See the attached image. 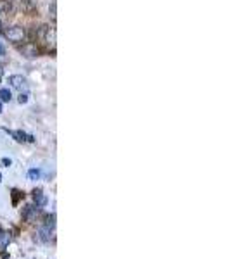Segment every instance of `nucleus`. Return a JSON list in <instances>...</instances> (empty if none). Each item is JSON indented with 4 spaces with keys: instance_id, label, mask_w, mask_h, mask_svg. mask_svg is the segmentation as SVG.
<instances>
[{
    "instance_id": "9",
    "label": "nucleus",
    "mask_w": 230,
    "mask_h": 259,
    "mask_svg": "<svg viewBox=\"0 0 230 259\" xmlns=\"http://www.w3.org/2000/svg\"><path fill=\"white\" fill-rule=\"evenodd\" d=\"M10 97H12V95H10V92H9L7 88H2V90H0V100H2V102H9Z\"/></svg>"
},
{
    "instance_id": "13",
    "label": "nucleus",
    "mask_w": 230,
    "mask_h": 259,
    "mask_svg": "<svg viewBox=\"0 0 230 259\" xmlns=\"http://www.w3.org/2000/svg\"><path fill=\"white\" fill-rule=\"evenodd\" d=\"M2 164L3 166H10V159H2Z\"/></svg>"
},
{
    "instance_id": "1",
    "label": "nucleus",
    "mask_w": 230,
    "mask_h": 259,
    "mask_svg": "<svg viewBox=\"0 0 230 259\" xmlns=\"http://www.w3.org/2000/svg\"><path fill=\"white\" fill-rule=\"evenodd\" d=\"M36 40L38 43L47 50H54L56 49V30L52 26H40L38 31H36Z\"/></svg>"
},
{
    "instance_id": "5",
    "label": "nucleus",
    "mask_w": 230,
    "mask_h": 259,
    "mask_svg": "<svg viewBox=\"0 0 230 259\" xmlns=\"http://www.w3.org/2000/svg\"><path fill=\"white\" fill-rule=\"evenodd\" d=\"M10 12H12L10 3L7 2V0H0V21L7 19V17L10 16Z\"/></svg>"
},
{
    "instance_id": "16",
    "label": "nucleus",
    "mask_w": 230,
    "mask_h": 259,
    "mask_svg": "<svg viewBox=\"0 0 230 259\" xmlns=\"http://www.w3.org/2000/svg\"><path fill=\"white\" fill-rule=\"evenodd\" d=\"M0 31H2V21H0Z\"/></svg>"
},
{
    "instance_id": "2",
    "label": "nucleus",
    "mask_w": 230,
    "mask_h": 259,
    "mask_svg": "<svg viewBox=\"0 0 230 259\" xmlns=\"http://www.w3.org/2000/svg\"><path fill=\"white\" fill-rule=\"evenodd\" d=\"M3 35H5L12 43H21L26 40V31H24V28H21V26H10L9 30L3 31Z\"/></svg>"
},
{
    "instance_id": "3",
    "label": "nucleus",
    "mask_w": 230,
    "mask_h": 259,
    "mask_svg": "<svg viewBox=\"0 0 230 259\" xmlns=\"http://www.w3.org/2000/svg\"><path fill=\"white\" fill-rule=\"evenodd\" d=\"M9 83H10V86H12V88L19 90V92H23V90H26V88H28V82H26V78H23V76H19V75L10 76V78H9Z\"/></svg>"
},
{
    "instance_id": "8",
    "label": "nucleus",
    "mask_w": 230,
    "mask_h": 259,
    "mask_svg": "<svg viewBox=\"0 0 230 259\" xmlns=\"http://www.w3.org/2000/svg\"><path fill=\"white\" fill-rule=\"evenodd\" d=\"M50 232H52L50 228L42 227L38 230V239L42 240V242H50Z\"/></svg>"
},
{
    "instance_id": "7",
    "label": "nucleus",
    "mask_w": 230,
    "mask_h": 259,
    "mask_svg": "<svg viewBox=\"0 0 230 259\" xmlns=\"http://www.w3.org/2000/svg\"><path fill=\"white\" fill-rule=\"evenodd\" d=\"M5 131H7V133L12 135V137L16 138L17 142H30V144L33 142L31 135H26V133H23V131H12V130H5Z\"/></svg>"
},
{
    "instance_id": "15",
    "label": "nucleus",
    "mask_w": 230,
    "mask_h": 259,
    "mask_svg": "<svg viewBox=\"0 0 230 259\" xmlns=\"http://www.w3.org/2000/svg\"><path fill=\"white\" fill-rule=\"evenodd\" d=\"M2 235H3V230H2V227H0V240H2Z\"/></svg>"
},
{
    "instance_id": "4",
    "label": "nucleus",
    "mask_w": 230,
    "mask_h": 259,
    "mask_svg": "<svg viewBox=\"0 0 230 259\" xmlns=\"http://www.w3.org/2000/svg\"><path fill=\"white\" fill-rule=\"evenodd\" d=\"M40 213V207L36 206H26L23 209V218L28 221V223H33V221H36V216H38Z\"/></svg>"
},
{
    "instance_id": "10",
    "label": "nucleus",
    "mask_w": 230,
    "mask_h": 259,
    "mask_svg": "<svg viewBox=\"0 0 230 259\" xmlns=\"http://www.w3.org/2000/svg\"><path fill=\"white\" fill-rule=\"evenodd\" d=\"M28 176H30V180H38V178H40V170H30V171H28Z\"/></svg>"
},
{
    "instance_id": "14",
    "label": "nucleus",
    "mask_w": 230,
    "mask_h": 259,
    "mask_svg": "<svg viewBox=\"0 0 230 259\" xmlns=\"http://www.w3.org/2000/svg\"><path fill=\"white\" fill-rule=\"evenodd\" d=\"M3 54H5V49H3V45L0 43V56H3Z\"/></svg>"
},
{
    "instance_id": "6",
    "label": "nucleus",
    "mask_w": 230,
    "mask_h": 259,
    "mask_svg": "<svg viewBox=\"0 0 230 259\" xmlns=\"http://www.w3.org/2000/svg\"><path fill=\"white\" fill-rule=\"evenodd\" d=\"M33 200H35L36 207H43L47 204V197L43 194L40 188H36V190H33Z\"/></svg>"
},
{
    "instance_id": "12",
    "label": "nucleus",
    "mask_w": 230,
    "mask_h": 259,
    "mask_svg": "<svg viewBox=\"0 0 230 259\" xmlns=\"http://www.w3.org/2000/svg\"><path fill=\"white\" fill-rule=\"evenodd\" d=\"M12 194H14V204H17V199H19V195H17V190H14Z\"/></svg>"
},
{
    "instance_id": "11",
    "label": "nucleus",
    "mask_w": 230,
    "mask_h": 259,
    "mask_svg": "<svg viewBox=\"0 0 230 259\" xmlns=\"http://www.w3.org/2000/svg\"><path fill=\"white\" fill-rule=\"evenodd\" d=\"M17 100H19V104H24V102L28 100V95H26V93H21V95L17 97Z\"/></svg>"
},
{
    "instance_id": "18",
    "label": "nucleus",
    "mask_w": 230,
    "mask_h": 259,
    "mask_svg": "<svg viewBox=\"0 0 230 259\" xmlns=\"http://www.w3.org/2000/svg\"><path fill=\"white\" fill-rule=\"evenodd\" d=\"M0 112H2V104H0Z\"/></svg>"
},
{
    "instance_id": "17",
    "label": "nucleus",
    "mask_w": 230,
    "mask_h": 259,
    "mask_svg": "<svg viewBox=\"0 0 230 259\" xmlns=\"http://www.w3.org/2000/svg\"><path fill=\"white\" fill-rule=\"evenodd\" d=\"M0 76H2V68H0Z\"/></svg>"
}]
</instances>
